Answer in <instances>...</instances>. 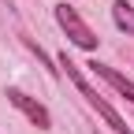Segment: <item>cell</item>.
Returning a JSON list of instances; mask_svg holds the SVG:
<instances>
[{
	"label": "cell",
	"mask_w": 134,
	"mask_h": 134,
	"mask_svg": "<svg viewBox=\"0 0 134 134\" xmlns=\"http://www.w3.org/2000/svg\"><path fill=\"white\" fill-rule=\"evenodd\" d=\"M56 19H60V26L67 30V37H71L78 48H97V41H100V37H93V30L78 19V11H75V8L60 4V8H56Z\"/></svg>",
	"instance_id": "obj_2"
},
{
	"label": "cell",
	"mask_w": 134,
	"mask_h": 134,
	"mask_svg": "<svg viewBox=\"0 0 134 134\" xmlns=\"http://www.w3.org/2000/svg\"><path fill=\"white\" fill-rule=\"evenodd\" d=\"M112 19H115V26H119V30L134 34V8L127 4V0H119V4H112Z\"/></svg>",
	"instance_id": "obj_5"
},
{
	"label": "cell",
	"mask_w": 134,
	"mask_h": 134,
	"mask_svg": "<svg viewBox=\"0 0 134 134\" xmlns=\"http://www.w3.org/2000/svg\"><path fill=\"white\" fill-rule=\"evenodd\" d=\"M60 67H63V71H67V75L75 78V86H78V93H82V97H90V104H93V108H97V112H100V115H104V119H108V127H115L119 134H130V130H127V123H123L119 115L112 112V104H108L104 97H97V90H90V82H86V78L78 75V67H75L71 60H67V56H60Z\"/></svg>",
	"instance_id": "obj_1"
},
{
	"label": "cell",
	"mask_w": 134,
	"mask_h": 134,
	"mask_svg": "<svg viewBox=\"0 0 134 134\" xmlns=\"http://www.w3.org/2000/svg\"><path fill=\"white\" fill-rule=\"evenodd\" d=\"M8 100H11V104H15V108H19V112L26 115V119H30L34 127H41V130L48 127V112H45L41 104H34V100H30L26 93H19V90H8Z\"/></svg>",
	"instance_id": "obj_3"
},
{
	"label": "cell",
	"mask_w": 134,
	"mask_h": 134,
	"mask_svg": "<svg viewBox=\"0 0 134 134\" xmlns=\"http://www.w3.org/2000/svg\"><path fill=\"white\" fill-rule=\"evenodd\" d=\"M90 67H93V75H100L104 82H112V86L119 90V93H123L127 100H134V82H127V78H123L119 71H112V67H104V63H97V60H93Z\"/></svg>",
	"instance_id": "obj_4"
}]
</instances>
